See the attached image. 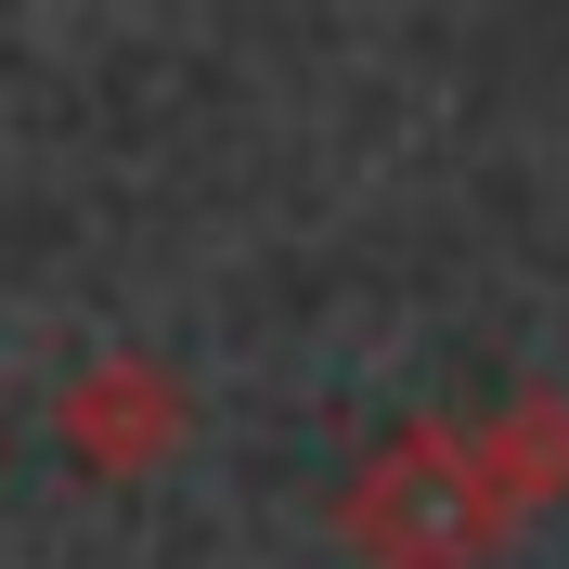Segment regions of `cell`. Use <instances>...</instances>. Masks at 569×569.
Wrapping results in <instances>:
<instances>
[{
  "mask_svg": "<svg viewBox=\"0 0 569 569\" xmlns=\"http://www.w3.org/2000/svg\"><path fill=\"white\" fill-rule=\"evenodd\" d=\"M52 440H66L91 479H142V466H169L194 440V389H181L156 350H91L52 389Z\"/></svg>",
  "mask_w": 569,
  "mask_h": 569,
  "instance_id": "7a4b0ae2",
  "label": "cell"
},
{
  "mask_svg": "<svg viewBox=\"0 0 569 569\" xmlns=\"http://www.w3.org/2000/svg\"><path fill=\"white\" fill-rule=\"evenodd\" d=\"M505 531H518V518L492 505V479H479V453H466L453 415L389 427V440L337 479V543H350L362 569H492Z\"/></svg>",
  "mask_w": 569,
  "mask_h": 569,
  "instance_id": "6da1fadb",
  "label": "cell"
},
{
  "mask_svg": "<svg viewBox=\"0 0 569 569\" xmlns=\"http://www.w3.org/2000/svg\"><path fill=\"white\" fill-rule=\"evenodd\" d=\"M466 453H479V479H492L505 518L569 505V389H518V401H492V415H466Z\"/></svg>",
  "mask_w": 569,
  "mask_h": 569,
  "instance_id": "3957f363",
  "label": "cell"
}]
</instances>
